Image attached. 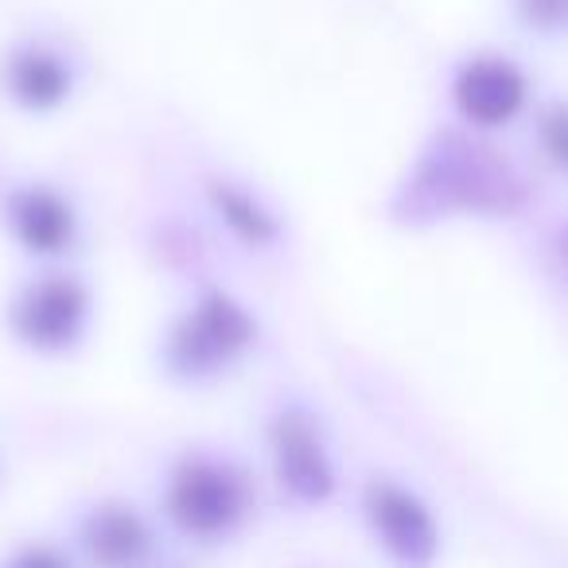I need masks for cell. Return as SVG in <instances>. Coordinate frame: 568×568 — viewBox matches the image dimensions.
Masks as SVG:
<instances>
[{"mask_svg": "<svg viewBox=\"0 0 568 568\" xmlns=\"http://www.w3.org/2000/svg\"><path fill=\"white\" fill-rule=\"evenodd\" d=\"M105 320L90 265H20L0 296V339L40 366H71L94 351Z\"/></svg>", "mask_w": 568, "mask_h": 568, "instance_id": "277c9868", "label": "cell"}, {"mask_svg": "<svg viewBox=\"0 0 568 568\" xmlns=\"http://www.w3.org/2000/svg\"><path fill=\"white\" fill-rule=\"evenodd\" d=\"M366 541L389 568H436L444 560V521L433 498L397 471H366L355 487Z\"/></svg>", "mask_w": 568, "mask_h": 568, "instance_id": "30bf717a", "label": "cell"}, {"mask_svg": "<svg viewBox=\"0 0 568 568\" xmlns=\"http://www.w3.org/2000/svg\"><path fill=\"white\" fill-rule=\"evenodd\" d=\"M265 495L257 459L222 440H187L160 464L152 510L175 541L222 549L257 526Z\"/></svg>", "mask_w": 568, "mask_h": 568, "instance_id": "3957f363", "label": "cell"}, {"mask_svg": "<svg viewBox=\"0 0 568 568\" xmlns=\"http://www.w3.org/2000/svg\"><path fill=\"white\" fill-rule=\"evenodd\" d=\"M541 74L529 55L510 43H471L444 63L440 118L479 136L518 141L521 125L541 98Z\"/></svg>", "mask_w": 568, "mask_h": 568, "instance_id": "9c48e42d", "label": "cell"}, {"mask_svg": "<svg viewBox=\"0 0 568 568\" xmlns=\"http://www.w3.org/2000/svg\"><path fill=\"white\" fill-rule=\"evenodd\" d=\"M534 268L545 288L568 301V206H545L534 222L526 226Z\"/></svg>", "mask_w": 568, "mask_h": 568, "instance_id": "5bb4252c", "label": "cell"}, {"mask_svg": "<svg viewBox=\"0 0 568 568\" xmlns=\"http://www.w3.org/2000/svg\"><path fill=\"white\" fill-rule=\"evenodd\" d=\"M0 568H82L67 537H24L0 552Z\"/></svg>", "mask_w": 568, "mask_h": 568, "instance_id": "9a60e30c", "label": "cell"}, {"mask_svg": "<svg viewBox=\"0 0 568 568\" xmlns=\"http://www.w3.org/2000/svg\"><path fill=\"white\" fill-rule=\"evenodd\" d=\"M183 199L234 268H281L296 253V219L288 203L242 168L222 160L195 164Z\"/></svg>", "mask_w": 568, "mask_h": 568, "instance_id": "8992f818", "label": "cell"}, {"mask_svg": "<svg viewBox=\"0 0 568 568\" xmlns=\"http://www.w3.org/2000/svg\"><path fill=\"white\" fill-rule=\"evenodd\" d=\"M498 17L521 51L568 48V0H498Z\"/></svg>", "mask_w": 568, "mask_h": 568, "instance_id": "4fadbf2b", "label": "cell"}, {"mask_svg": "<svg viewBox=\"0 0 568 568\" xmlns=\"http://www.w3.org/2000/svg\"><path fill=\"white\" fill-rule=\"evenodd\" d=\"M257 467L265 490L293 514H320L339 503L343 452L316 394L276 386L257 413Z\"/></svg>", "mask_w": 568, "mask_h": 568, "instance_id": "5b68a950", "label": "cell"}, {"mask_svg": "<svg viewBox=\"0 0 568 568\" xmlns=\"http://www.w3.org/2000/svg\"><path fill=\"white\" fill-rule=\"evenodd\" d=\"M164 537L156 510H144L125 495L87 498L67 526V541L82 568H160Z\"/></svg>", "mask_w": 568, "mask_h": 568, "instance_id": "8fae6325", "label": "cell"}, {"mask_svg": "<svg viewBox=\"0 0 568 568\" xmlns=\"http://www.w3.org/2000/svg\"><path fill=\"white\" fill-rule=\"evenodd\" d=\"M0 475H4V467H0Z\"/></svg>", "mask_w": 568, "mask_h": 568, "instance_id": "e0dca14e", "label": "cell"}, {"mask_svg": "<svg viewBox=\"0 0 568 568\" xmlns=\"http://www.w3.org/2000/svg\"><path fill=\"white\" fill-rule=\"evenodd\" d=\"M518 149L526 152L545 187L568 191V90H541L518 133Z\"/></svg>", "mask_w": 568, "mask_h": 568, "instance_id": "7c38bea8", "label": "cell"}, {"mask_svg": "<svg viewBox=\"0 0 568 568\" xmlns=\"http://www.w3.org/2000/svg\"><path fill=\"white\" fill-rule=\"evenodd\" d=\"M0 242L20 265H90L94 211L59 172H9L0 183Z\"/></svg>", "mask_w": 568, "mask_h": 568, "instance_id": "ba28073f", "label": "cell"}, {"mask_svg": "<svg viewBox=\"0 0 568 568\" xmlns=\"http://www.w3.org/2000/svg\"><path fill=\"white\" fill-rule=\"evenodd\" d=\"M268 351L265 312L237 276L183 284L149 339V371L172 394H214L261 363Z\"/></svg>", "mask_w": 568, "mask_h": 568, "instance_id": "7a4b0ae2", "label": "cell"}, {"mask_svg": "<svg viewBox=\"0 0 568 568\" xmlns=\"http://www.w3.org/2000/svg\"><path fill=\"white\" fill-rule=\"evenodd\" d=\"M545 206L549 187L518 141L479 136L436 118L389 180L382 222L405 237L444 230H526Z\"/></svg>", "mask_w": 568, "mask_h": 568, "instance_id": "6da1fadb", "label": "cell"}, {"mask_svg": "<svg viewBox=\"0 0 568 568\" xmlns=\"http://www.w3.org/2000/svg\"><path fill=\"white\" fill-rule=\"evenodd\" d=\"M4 175H9V172H4V168H0V183H4Z\"/></svg>", "mask_w": 568, "mask_h": 568, "instance_id": "2e32d148", "label": "cell"}, {"mask_svg": "<svg viewBox=\"0 0 568 568\" xmlns=\"http://www.w3.org/2000/svg\"><path fill=\"white\" fill-rule=\"evenodd\" d=\"M94 82V55L74 32L28 20L0 40V105L28 125H51L79 110Z\"/></svg>", "mask_w": 568, "mask_h": 568, "instance_id": "52a82bcc", "label": "cell"}]
</instances>
